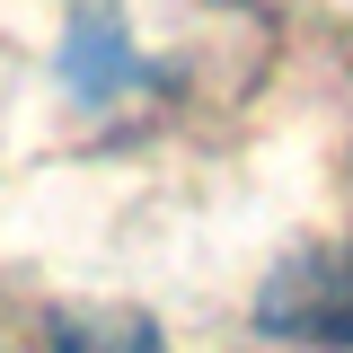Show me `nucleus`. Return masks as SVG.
<instances>
[{"label": "nucleus", "mask_w": 353, "mask_h": 353, "mask_svg": "<svg viewBox=\"0 0 353 353\" xmlns=\"http://www.w3.org/2000/svg\"><path fill=\"white\" fill-rule=\"evenodd\" d=\"M53 353H168L150 318H124V309H88V318H62L53 327Z\"/></svg>", "instance_id": "nucleus-3"}, {"label": "nucleus", "mask_w": 353, "mask_h": 353, "mask_svg": "<svg viewBox=\"0 0 353 353\" xmlns=\"http://www.w3.org/2000/svg\"><path fill=\"white\" fill-rule=\"evenodd\" d=\"M256 327L283 345H318V353H353V248H301L265 274L256 292Z\"/></svg>", "instance_id": "nucleus-1"}, {"label": "nucleus", "mask_w": 353, "mask_h": 353, "mask_svg": "<svg viewBox=\"0 0 353 353\" xmlns=\"http://www.w3.org/2000/svg\"><path fill=\"white\" fill-rule=\"evenodd\" d=\"M132 71H141V62H132V44L115 36L106 18H88L80 36L62 44V80H71V97H88V106H97V97H115Z\"/></svg>", "instance_id": "nucleus-2"}]
</instances>
